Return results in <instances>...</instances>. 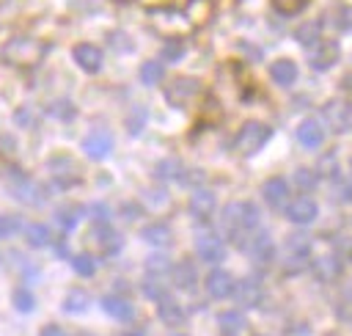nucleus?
Segmentation results:
<instances>
[{
    "instance_id": "obj_48",
    "label": "nucleus",
    "mask_w": 352,
    "mask_h": 336,
    "mask_svg": "<svg viewBox=\"0 0 352 336\" xmlns=\"http://www.w3.org/2000/svg\"><path fill=\"white\" fill-rule=\"evenodd\" d=\"M346 198H349V201H352V182H349V185H346Z\"/></svg>"
},
{
    "instance_id": "obj_10",
    "label": "nucleus",
    "mask_w": 352,
    "mask_h": 336,
    "mask_svg": "<svg viewBox=\"0 0 352 336\" xmlns=\"http://www.w3.org/2000/svg\"><path fill=\"white\" fill-rule=\"evenodd\" d=\"M165 96H168L170 105L184 107V105H190V102L198 96V83H195L192 77H176V80L165 88Z\"/></svg>"
},
{
    "instance_id": "obj_38",
    "label": "nucleus",
    "mask_w": 352,
    "mask_h": 336,
    "mask_svg": "<svg viewBox=\"0 0 352 336\" xmlns=\"http://www.w3.org/2000/svg\"><path fill=\"white\" fill-rule=\"evenodd\" d=\"M182 55H184V41L182 39H168L162 44L160 58H165V61H182Z\"/></svg>"
},
{
    "instance_id": "obj_19",
    "label": "nucleus",
    "mask_w": 352,
    "mask_h": 336,
    "mask_svg": "<svg viewBox=\"0 0 352 336\" xmlns=\"http://www.w3.org/2000/svg\"><path fill=\"white\" fill-rule=\"evenodd\" d=\"M50 174H52V179H55L58 185H72V182H77L74 160H72V157H63V154L50 157Z\"/></svg>"
},
{
    "instance_id": "obj_12",
    "label": "nucleus",
    "mask_w": 352,
    "mask_h": 336,
    "mask_svg": "<svg viewBox=\"0 0 352 336\" xmlns=\"http://www.w3.org/2000/svg\"><path fill=\"white\" fill-rule=\"evenodd\" d=\"M8 190H11L14 198H19V201H25V204H36V201L41 198V196H38V185H36L28 174H22V171H14V174H11Z\"/></svg>"
},
{
    "instance_id": "obj_6",
    "label": "nucleus",
    "mask_w": 352,
    "mask_h": 336,
    "mask_svg": "<svg viewBox=\"0 0 352 336\" xmlns=\"http://www.w3.org/2000/svg\"><path fill=\"white\" fill-rule=\"evenodd\" d=\"M72 58H74V61H77V66H80L82 72H88V74L99 72V69H102V63H104L102 50H99L96 44H91V41H80V44H74Z\"/></svg>"
},
{
    "instance_id": "obj_26",
    "label": "nucleus",
    "mask_w": 352,
    "mask_h": 336,
    "mask_svg": "<svg viewBox=\"0 0 352 336\" xmlns=\"http://www.w3.org/2000/svg\"><path fill=\"white\" fill-rule=\"evenodd\" d=\"M25 240L30 248H44L52 242V234H50V226L44 223H28L25 226Z\"/></svg>"
},
{
    "instance_id": "obj_45",
    "label": "nucleus",
    "mask_w": 352,
    "mask_h": 336,
    "mask_svg": "<svg viewBox=\"0 0 352 336\" xmlns=\"http://www.w3.org/2000/svg\"><path fill=\"white\" fill-rule=\"evenodd\" d=\"M107 41H110L116 50H132V41H129V39H124V33H110V36H107Z\"/></svg>"
},
{
    "instance_id": "obj_31",
    "label": "nucleus",
    "mask_w": 352,
    "mask_h": 336,
    "mask_svg": "<svg viewBox=\"0 0 352 336\" xmlns=\"http://www.w3.org/2000/svg\"><path fill=\"white\" fill-rule=\"evenodd\" d=\"M25 229L22 215H0V240H11Z\"/></svg>"
},
{
    "instance_id": "obj_30",
    "label": "nucleus",
    "mask_w": 352,
    "mask_h": 336,
    "mask_svg": "<svg viewBox=\"0 0 352 336\" xmlns=\"http://www.w3.org/2000/svg\"><path fill=\"white\" fill-rule=\"evenodd\" d=\"M47 116H52V118H60V121H72V118L77 116V107H74L69 99H55V102H50V107H47Z\"/></svg>"
},
{
    "instance_id": "obj_20",
    "label": "nucleus",
    "mask_w": 352,
    "mask_h": 336,
    "mask_svg": "<svg viewBox=\"0 0 352 336\" xmlns=\"http://www.w3.org/2000/svg\"><path fill=\"white\" fill-rule=\"evenodd\" d=\"M297 140H300V146H305V149H319L322 140H324L322 124L314 121V118H305V121L297 127Z\"/></svg>"
},
{
    "instance_id": "obj_21",
    "label": "nucleus",
    "mask_w": 352,
    "mask_h": 336,
    "mask_svg": "<svg viewBox=\"0 0 352 336\" xmlns=\"http://www.w3.org/2000/svg\"><path fill=\"white\" fill-rule=\"evenodd\" d=\"M102 308H104V314H110V317L118 319V322H126V319L135 317L132 303L124 300V297H118V295H104V297H102Z\"/></svg>"
},
{
    "instance_id": "obj_24",
    "label": "nucleus",
    "mask_w": 352,
    "mask_h": 336,
    "mask_svg": "<svg viewBox=\"0 0 352 336\" xmlns=\"http://www.w3.org/2000/svg\"><path fill=\"white\" fill-rule=\"evenodd\" d=\"M143 240L148 242V245H154V248H165V245H170V226L168 223H148V226H143Z\"/></svg>"
},
{
    "instance_id": "obj_28",
    "label": "nucleus",
    "mask_w": 352,
    "mask_h": 336,
    "mask_svg": "<svg viewBox=\"0 0 352 336\" xmlns=\"http://www.w3.org/2000/svg\"><path fill=\"white\" fill-rule=\"evenodd\" d=\"M184 14H187L190 25H204L209 19V14H212V0H187Z\"/></svg>"
},
{
    "instance_id": "obj_25",
    "label": "nucleus",
    "mask_w": 352,
    "mask_h": 336,
    "mask_svg": "<svg viewBox=\"0 0 352 336\" xmlns=\"http://www.w3.org/2000/svg\"><path fill=\"white\" fill-rule=\"evenodd\" d=\"M88 306H91V297H88L85 289H69L60 308H63L66 314H82V311H88Z\"/></svg>"
},
{
    "instance_id": "obj_46",
    "label": "nucleus",
    "mask_w": 352,
    "mask_h": 336,
    "mask_svg": "<svg viewBox=\"0 0 352 336\" xmlns=\"http://www.w3.org/2000/svg\"><path fill=\"white\" fill-rule=\"evenodd\" d=\"M38 336H69L60 325H44L41 330H38Z\"/></svg>"
},
{
    "instance_id": "obj_35",
    "label": "nucleus",
    "mask_w": 352,
    "mask_h": 336,
    "mask_svg": "<svg viewBox=\"0 0 352 336\" xmlns=\"http://www.w3.org/2000/svg\"><path fill=\"white\" fill-rule=\"evenodd\" d=\"M72 264H74V270H77L80 275H85V278H91V275L96 273V259H94L91 253H74V256H72Z\"/></svg>"
},
{
    "instance_id": "obj_5",
    "label": "nucleus",
    "mask_w": 352,
    "mask_h": 336,
    "mask_svg": "<svg viewBox=\"0 0 352 336\" xmlns=\"http://www.w3.org/2000/svg\"><path fill=\"white\" fill-rule=\"evenodd\" d=\"M283 209H286V218H289L292 223H297V226H305V223L316 220V212H319L316 201H314V198H308V196H297V198H289Z\"/></svg>"
},
{
    "instance_id": "obj_49",
    "label": "nucleus",
    "mask_w": 352,
    "mask_h": 336,
    "mask_svg": "<svg viewBox=\"0 0 352 336\" xmlns=\"http://www.w3.org/2000/svg\"><path fill=\"white\" fill-rule=\"evenodd\" d=\"M330 336H336V333H330Z\"/></svg>"
},
{
    "instance_id": "obj_14",
    "label": "nucleus",
    "mask_w": 352,
    "mask_h": 336,
    "mask_svg": "<svg viewBox=\"0 0 352 336\" xmlns=\"http://www.w3.org/2000/svg\"><path fill=\"white\" fill-rule=\"evenodd\" d=\"M289 182L283 179V176H270L264 185H261V196H264V201L270 204V207H275V209H283L286 207V201H289Z\"/></svg>"
},
{
    "instance_id": "obj_32",
    "label": "nucleus",
    "mask_w": 352,
    "mask_h": 336,
    "mask_svg": "<svg viewBox=\"0 0 352 336\" xmlns=\"http://www.w3.org/2000/svg\"><path fill=\"white\" fill-rule=\"evenodd\" d=\"M173 281H176V286L190 289V286L195 284V267H192L190 262H179V264L173 267Z\"/></svg>"
},
{
    "instance_id": "obj_29",
    "label": "nucleus",
    "mask_w": 352,
    "mask_h": 336,
    "mask_svg": "<svg viewBox=\"0 0 352 336\" xmlns=\"http://www.w3.org/2000/svg\"><path fill=\"white\" fill-rule=\"evenodd\" d=\"M157 176L160 179H168V182H182L184 176H187V171H184V165L179 162V160H162L160 165H157Z\"/></svg>"
},
{
    "instance_id": "obj_36",
    "label": "nucleus",
    "mask_w": 352,
    "mask_h": 336,
    "mask_svg": "<svg viewBox=\"0 0 352 336\" xmlns=\"http://www.w3.org/2000/svg\"><path fill=\"white\" fill-rule=\"evenodd\" d=\"M143 295H146L148 300H160V297H165L162 275H151V273H148V278L143 281Z\"/></svg>"
},
{
    "instance_id": "obj_40",
    "label": "nucleus",
    "mask_w": 352,
    "mask_h": 336,
    "mask_svg": "<svg viewBox=\"0 0 352 336\" xmlns=\"http://www.w3.org/2000/svg\"><path fill=\"white\" fill-rule=\"evenodd\" d=\"M14 308H16V311H22V314H30V311L36 308L33 295H30L28 289H16V292H14Z\"/></svg>"
},
{
    "instance_id": "obj_22",
    "label": "nucleus",
    "mask_w": 352,
    "mask_h": 336,
    "mask_svg": "<svg viewBox=\"0 0 352 336\" xmlns=\"http://www.w3.org/2000/svg\"><path fill=\"white\" fill-rule=\"evenodd\" d=\"M157 317H160L162 325L173 328V325H179V322H184V308H182L176 300H170V297L165 295V297L157 300Z\"/></svg>"
},
{
    "instance_id": "obj_11",
    "label": "nucleus",
    "mask_w": 352,
    "mask_h": 336,
    "mask_svg": "<svg viewBox=\"0 0 352 336\" xmlns=\"http://www.w3.org/2000/svg\"><path fill=\"white\" fill-rule=\"evenodd\" d=\"M231 295L236 297V303L242 308H256L264 300V286L256 278H242L239 284H234V292Z\"/></svg>"
},
{
    "instance_id": "obj_23",
    "label": "nucleus",
    "mask_w": 352,
    "mask_h": 336,
    "mask_svg": "<svg viewBox=\"0 0 352 336\" xmlns=\"http://www.w3.org/2000/svg\"><path fill=\"white\" fill-rule=\"evenodd\" d=\"M270 77H272L278 85H292V83L297 80V63L289 61V58H278V61H272V66H270Z\"/></svg>"
},
{
    "instance_id": "obj_1",
    "label": "nucleus",
    "mask_w": 352,
    "mask_h": 336,
    "mask_svg": "<svg viewBox=\"0 0 352 336\" xmlns=\"http://www.w3.org/2000/svg\"><path fill=\"white\" fill-rule=\"evenodd\" d=\"M220 220H223V229H226V231L236 240V245L242 248L245 240L258 229L261 215H258V209H256L250 201H231V204L223 207Z\"/></svg>"
},
{
    "instance_id": "obj_33",
    "label": "nucleus",
    "mask_w": 352,
    "mask_h": 336,
    "mask_svg": "<svg viewBox=\"0 0 352 336\" xmlns=\"http://www.w3.org/2000/svg\"><path fill=\"white\" fill-rule=\"evenodd\" d=\"M99 242H102L104 253H110V256H116V253L121 251V245H124L121 234H118V231H113V229H99Z\"/></svg>"
},
{
    "instance_id": "obj_7",
    "label": "nucleus",
    "mask_w": 352,
    "mask_h": 336,
    "mask_svg": "<svg viewBox=\"0 0 352 336\" xmlns=\"http://www.w3.org/2000/svg\"><path fill=\"white\" fill-rule=\"evenodd\" d=\"M82 151L91 157V160H104L110 151H113V135L107 129H91L85 138H82Z\"/></svg>"
},
{
    "instance_id": "obj_17",
    "label": "nucleus",
    "mask_w": 352,
    "mask_h": 336,
    "mask_svg": "<svg viewBox=\"0 0 352 336\" xmlns=\"http://www.w3.org/2000/svg\"><path fill=\"white\" fill-rule=\"evenodd\" d=\"M206 292H209V297H214V300L231 297V292H234V275L226 273V270H212V273L206 275Z\"/></svg>"
},
{
    "instance_id": "obj_16",
    "label": "nucleus",
    "mask_w": 352,
    "mask_h": 336,
    "mask_svg": "<svg viewBox=\"0 0 352 336\" xmlns=\"http://www.w3.org/2000/svg\"><path fill=\"white\" fill-rule=\"evenodd\" d=\"M336 58H338V44H333V41H316V44H311L308 63L314 69L324 72V69H330L336 63Z\"/></svg>"
},
{
    "instance_id": "obj_13",
    "label": "nucleus",
    "mask_w": 352,
    "mask_h": 336,
    "mask_svg": "<svg viewBox=\"0 0 352 336\" xmlns=\"http://www.w3.org/2000/svg\"><path fill=\"white\" fill-rule=\"evenodd\" d=\"M341 270H344V262L338 253H322L311 262V273L316 281H336L341 275Z\"/></svg>"
},
{
    "instance_id": "obj_44",
    "label": "nucleus",
    "mask_w": 352,
    "mask_h": 336,
    "mask_svg": "<svg viewBox=\"0 0 352 336\" xmlns=\"http://www.w3.org/2000/svg\"><path fill=\"white\" fill-rule=\"evenodd\" d=\"M297 39H300L302 44H316V25H311V28H300V30H297Z\"/></svg>"
},
{
    "instance_id": "obj_15",
    "label": "nucleus",
    "mask_w": 352,
    "mask_h": 336,
    "mask_svg": "<svg viewBox=\"0 0 352 336\" xmlns=\"http://www.w3.org/2000/svg\"><path fill=\"white\" fill-rule=\"evenodd\" d=\"M242 248H248V253H250L256 262H270V259L275 256V245H272V237H270L267 231H253V234L245 240Z\"/></svg>"
},
{
    "instance_id": "obj_43",
    "label": "nucleus",
    "mask_w": 352,
    "mask_h": 336,
    "mask_svg": "<svg viewBox=\"0 0 352 336\" xmlns=\"http://www.w3.org/2000/svg\"><path fill=\"white\" fill-rule=\"evenodd\" d=\"M146 270H148V273H154V275H160L162 270H168V259L157 253V256H151V259L146 262Z\"/></svg>"
},
{
    "instance_id": "obj_42",
    "label": "nucleus",
    "mask_w": 352,
    "mask_h": 336,
    "mask_svg": "<svg viewBox=\"0 0 352 336\" xmlns=\"http://www.w3.org/2000/svg\"><path fill=\"white\" fill-rule=\"evenodd\" d=\"M14 118H16L19 127H33V124H36V113H33V107H19V110L14 113Z\"/></svg>"
},
{
    "instance_id": "obj_9",
    "label": "nucleus",
    "mask_w": 352,
    "mask_h": 336,
    "mask_svg": "<svg viewBox=\"0 0 352 336\" xmlns=\"http://www.w3.org/2000/svg\"><path fill=\"white\" fill-rule=\"evenodd\" d=\"M308 251H311V240L308 234H292L286 240V267L289 270H300L308 264Z\"/></svg>"
},
{
    "instance_id": "obj_18",
    "label": "nucleus",
    "mask_w": 352,
    "mask_h": 336,
    "mask_svg": "<svg viewBox=\"0 0 352 336\" xmlns=\"http://www.w3.org/2000/svg\"><path fill=\"white\" fill-rule=\"evenodd\" d=\"M187 207H190V212H192L195 218L206 220V218H212L217 201H214V193H212V190H206V187H195L192 196H190V204H187Z\"/></svg>"
},
{
    "instance_id": "obj_39",
    "label": "nucleus",
    "mask_w": 352,
    "mask_h": 336,
    "mask_svg": "<svg viewBox=\"0 0 352 336\" xmlns=\"http://www.w3.org/2000/svg\"><path fill=\"white\" fill-rule=\"evenodd\" d=\"M294 182L300 185V190H314V187H316V182H319V176H316V171H314V168H297Z\"/></svg>"
},
{
    "instance_id": "obj_27",
    "label": "nucleus",
    "mask_w": 352,
    "mask_h": 336,
    "mask_svg": "<svg viewBox=\"0 0 352 336\" xmlns=\"http://www.w3.org/2000/svg\"><path fill=\"white\" fill-rule=\"evenodd\" d=\"M217 325L226 336H236L239 330H245V317H242V311H220Z\"/></svg>"
},
{
    "instance_id": "obj_41",
    "label": "nucleus",
    "mask_w": 352,
    "mask_h": 336,
    "mask_svg": "<svg viewBox=\"0 0 352 336\" xmlns=\"http://www.w3.org/2000/svg\"><path fill=\"white\" fill-rule=\"evenodd\" d=\"M77 220H80V212H77V209H60V212H58V226H60L63 231H72V229L77 226Z\"/></svg>"
},
{
    "instance_id": "obj_37",
    "label": "nucleus",
    "mask_w": 352,
    "mask_h": 336,
    "mask_svg": "<svg viewBox=\"0 0 352 336\" xmlns=\"http://www.w3.org/2000/svg\"><path fill=\"white\" fill-rule=\"evenodd\" d=\"M272 3V8L278 11V14H283V17H294V14H300L305 6H308V0H270Z\"/></svg>"
},
{
    "instance_id": "obj_2",
    "label": "nucleus",
    "mask_w": 352,
    "mask_h": 336,
    "mask_svg": "<svg viewBox=\"0 0 352 336\" xmlns=\"http://www.w3.org/2000/svg\"><path fill=\"white\" fill-rule=\"evenodd\" d=\"M3 61L6 63H11V66H36L41 58H44V52H47V47L38 41V39H33V36H14V39H8L6 44H3Z\"/></svg>"
},
{
    "instance_id": "obj_3",
    "label": "nucleus",
    "mask_w": 352,
    "mask_h": 336,
    "mask_svg": "<svg viewBox=\"0 0 352 336\" xmlns=\"http://www.w3.org/2000/svg\"><path fill=\"white\" fill-rule=\"evenodd\" d=\"M270 135H272V129H270L267 124H261V121H245L242 129H239L236 138H234V149H236L242 157H250V154H256V151L270 140Z\"/></svg>"
},
{
    "instance_id": "obj_47",
    "label": "nucleus",
    "mask_w": 352,
    "mask_h": 336,
    "mask_svg": "<svg viewBox=\"0 0 352 336\" xmlns=\"http://www.w3.org/2000/svg\"><path fill=\"white\" fill-rule=\"evenodd\" d=\"M91 215L96 220H107V207L104 204H91Z\"/></svg>"
},
{
    "instance_id": "obj_34",
    "label": "nucleus",
    "mask_w": 352,
    "mask_h": 336,
    "mask_svg": "<svg viewBox=\"0 0 352 336\" xmlns=\"http://www.w3.org/2000/svg\"><path fill=\"white\" fill-rule=\"evenodd\" d=\"M162 74H165V69H162L160 61H146V63L140 66V80H143V85H154V83H160Z\"/></svg>"
},
{
    "instance_id": "obj_8",
    "label": "nucleus",
    "mask_w": 352,
    "mask_h": 336,
    "mask_svg": "<svg viewBox=\"0 0 352 336\" xmlns=\"http://www.w3.org/2000/svg\"><path fill=\"white\" fill-rule=\"evenodd\" d=\"M195 253H198V259L214 264V262H220V259L226 256V245H223V240H220L217 234L201 231V234L195 237Z\"/></svg>"
},
{
    "instance_id": "obj_4",
    "label": "nucleus",
    "mask_w": 352,
    "mask_h": 336,
    "mask_svg": "<svg viewBox=\"0 0 352 336\" xmlns=\"http://www.w3.org/2000/svg\"><path fill=\"white\" fill-rule=\"evenodd\" d=\"M322 116H324V124L330 127V132L344 135V132L352 129V102H346V99H330V102H324Z\"/></svg>"
}]
</instances>
